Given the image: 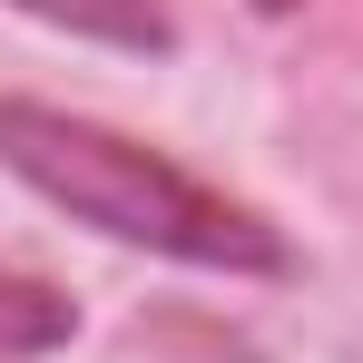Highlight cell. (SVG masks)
I'll use <instances>...</instances> for the list:
<instances>
[{
	"instance_id": "6da1fadb",
	"label": "cell",
	"mask_w": 363,
	"mask_h": 363,
	"mask_svg": "<svg viewBox=\"0 0 363 363\" xmlns=\"http://www.w3.org/2000/svg\"><path fill=\"white\" fill-rule=\"evenodd\" d=\"M0 167L50 196L60 216L99 226L108 245H147L167 265H206V275H295V245L275 216H255L245 196L206 186L177 167L167 147L128 138L108 118H79L50 99H0Z\"/></svg>"
},
{
	"instance_id": "7a4b0ae2",
	"label": "cell",
	"mask_w": 363,
	"mask_h": 363,
	"mask_svg": "<svg viewBox=\"0 0 363 363\" xmlns=\"http://www.w3.org/2000/svg\"><path fill=\"white\" fill-rule=\"evenodd\" d=\"M10 10L50 20L69 40H99V50H138V60H167V50H177V20H167L157 0H10Z\"/></svg>"
},
{
	"instance_id": "3957f363",
	"label": "cell",
	"mask_w": 363,
	"mask_h": 363,
	"mask_svg": "<svg viewBox=\"0 0 363 363\" xmlns=\"http://www.w3.org/2000/svg\"><path fill=\"white\" fill-rule=\"evenodd\" d=\"M69 334H79V314H69L60 285H40V275H0V363L60 354Z\"/></svg>"
},
{
	"instance_id": "277c9868",
	"label": "cell",
	"mask_w": 363,
	"mask_h": 363,
	"mask_svg": "<svg viewBox=\"0 0 363 363\" xmlns=\"http://www.w3.org/2000/svg\"><path fill=\"white\" fill-rule=\"evenodd\" d=\"M295 10H304V0H255V20H295Z\"/></svg>"
}]
</instances>
